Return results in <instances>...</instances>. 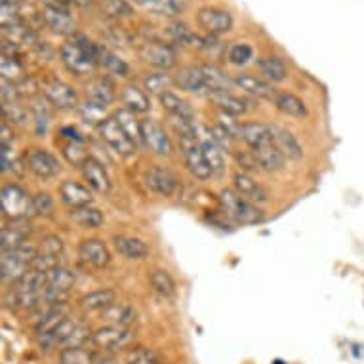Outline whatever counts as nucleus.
<instances>
[{"mask_svg":"<svg viewBox=\"0 0 364 364\" xmlns=\"http://www.w3.org/2000/svg\"><path fill=\"white\" fill-rule=\"evenodd\" d=\"M80 170H82L84 179L88 181V186L92 187L94 191L102 193V195H107V193L111 191V178H109L107 170H105L102 162L96 161L94 156H90L88 161L80 166Z\"/></svg>","mask_w":364,"mask_h":364,"instance_id":"4be33fe9","label":"nucleus"},{"mask_svg":"<svg viewBox=\"0 0 364 364\" xmlns=\"http://www.w3.org/2000/svg\"><path fill=\"white\" fill-rule=\"evenodd\" d=\"M271 132H273V144L287 159L299 161L304 156V149L298 144L296 136H292V132L287 130V128H281V126H271Z\"/></svg>","mask_w":364,"mask_h":364,"instance_id":"a878e982","label":"nucleus"},{"mask_svg":"<svg viewBox=\"0 0 364 364\" xmlns=\"http://www.w3.org/2000/svg\"><path fill=\"white\" fill-rule=\"evenodd\" d=\"M92 340L90 330L82 323L67 316L65 321L48 336L38 338V343L44 351H54V349H69V347H84V343Z\"/></svg>","mask_w":364,"mask_h":364,"instance_id":"f03ea898","label":"nucleus"},{"mask_svg":"<svg viewBox=\"0 0 364 364\" xmlns=\"http://www.w3.org/2000/svg\"><path fill=\"white\" fill-rule=\"evenodd\" d=\"M159 100H161L162 107L166 109L170 114H173V117H181V119L186 120H195V111H193L191 105H189L183 97L176 96L173 92L162 94Z\"/></svg>","mask_w":364,"mask_h":364,"instance_id":"e433bc0d","label":"nucleus"},{"mask_svg":"<svg viewBox=\"0 0 364 364\" xmlns=\"http://www.w3.org/2000/svg\"><path fill=\"white\" fill-rule=\"evenodd\" d=\"M257 71L262 73V77L265 80H271V82H282L288 77V69L284 65V61L279 60V58H273V55L259 58L257 60Z\"/></svg>","mask_w":364,"mask_h":364,"instance_id":"72a5a7b5","label":"nucleus"},{"mask_svg":"<svg viewBox=\"0 0 364 364\" xmlns=\"http://www.w3.org/2000/svg\"><path fill=\"white\" fill-rule=\"evenodd\" d=\"M164 29H166V35L170 41L178 42V44H183V46H191L195 42H200V38H198L186 23H178V21H176V23H170L168 27H164Z\"/></svg>","mask_w":364,"mask_h":364,"instance_id":"49530a36","label":"nucleus"},{"mask_svg":"<svg viewBox=\"0 0 364 364\" xmlns=\"http://www.w3.org/2000/svg\"><path fill=\"white\" fill-rule=\"evenodd\" d=\"M197 126V138L198 144L203 147L204 156H206V161H208L210 168H212V172L214 176H223L225 173V156H223V149H221L218 141L212 136V130L206 128L203 124H195Z\"/></svg>","mask_w":364,"mask_h":364,"instance_id":"2eb2a0df","label":"nucleus"},{"mask_svg":"<svg viewBox=\"0 0 364 364\" xmlns=\"http://www.w3.org/2000/svg\"><path fill=\"white\" fill-rule=\"evenodd\" d=\"M235 189H237L239 195H242V197L252 200V203H257V204L269 203V193L265 191L259 183H257L256 179L250 178V176L245 172L235 176Z\"/></svg>","mask_w":364,"mask_h":364,"instance_id":"c85d7f7f","label":"nucleus"},{"mask_svg":"<svg viewBox=\"0 0 364 364\" xmlns=\"http://www.w3.org/2000/svg\"><path fill=\"white\" fill-rule=\"evenodd\" d=\"M0 204H2V212L10 220H31L35 212V204L33 197L25 191L23 187L10 183V186L2 187L0 191Z\"/></svg>","mask_w":364,"mask_h":364,"instance_id":"39448f33","label":"nucleus"},{"mask_svg":"<svg viewBox=\"0 0 364 364\" xmlns=\"http://www.w3.org/2000/svg\"><path fill=\"white\" fill-rule=\"evenodd\" d=\"M42 92L54 107L58 109H75L78 105V96L73 86L60 80V78H48L42 82Z\"/></svg>","mask_w":364,"mask_h":364,"instance_id":"f8f14e48","label":"nucleus"},{"mask_svg":"<svg viewBox=\"0 0 364 364\" xmlns=\"http://www.w3.org/2000/svg\"><path fill=\"white\" fill-rule=\"evenodd\" d=\"M33 119H35V124H36V134H46L48 130V119L50 114L44 107V103H35L33 105Z\"/></svg>","mask_w":364,"mask_h":364,"instance_id":"5fc2aeb1","label":"nucleus"},{"mask_svg":"<svg viewBox=\"0 0 364 364\" xmlns=\"http://www.w3.org/2000/svg\"><path fill=\"white\" fill-rule=\"evenodd\" d=\"M33 233V225L29 220H10L6 227H2L0 233V250L10 252L23 246Z\"/></svg>","mask_w":364,"mask_h":364,"instance_id":"f3484780","label":"nucleus"},{"mask_svg":"<svg viewBox=\"0 0 364 364\" xmlns=\"http://www.w3.org/2000/svg\"><path fill=\"white\" fill-rule=\"evenodd\" d=\"M78 257L92 267L102 269L111 263V252L100 239H86L78 245Z\"/></svg>","mask_w":364,"mask_h":364,"instance_id":"a211bd4d","label":"nucleus"},{"mask_svg":"<svg viewBox=\"0 0 364 364\" xmlns=\"http://www.w3.org/2000/svg\"><path fill=\"white\" fill-rule=\"evenodd\" d=\"M254 58V48L246 42H235L231 48L227 50V60L233 65H246Z\"/></svg>","mask_w":364,"mask_h":364,"instance_id":"8fccbe9b","label":"nucleus"},{"mask_svg":"<svg viewBox=\"0 0 364 364\" xmlns=\"http://www.w3.org/2000/svg\"><path fill=\"white\" fill-rule=\"evenodd\" d=\"M100 136H102L103 141H105L117 155L124 156V159L134 155L136 149H138L136 144L128 138V134L122 130V126L117 122L114 117H107V119L103 120V124L100 126Z\"/></svg>","mask_w":364,"mask_h":364,"instance_id":"6e6552de","label":"nucleus"},{"mask_svg":"<svg viewBox=\"0 0 364 364\" xmlns=\"http://www.w3.org/2000/svg\"><path fill=\"white\" fill-rule=\"evenodd\" d=\"M237 161H239V164L242 168H246V170H262V166H259V162H257V159L254 156V153H240V155H237Z\"/></svg>","mask_w":364,"mask_h":364,"instance_id":"13d9d810","label":"nucleus"},{"mask_svg":"<svg viewBox=\"0 0 364 364\" xmlns=\"http://www.w3.org/2000/svg\"><path fill=\"white\" fill-rule=\"evenodd\" d=\"M103 323L109 326H124V328H132V324H136L138 321V311L134 309L128 304H113L105 311H102Z\"/></svg>","mask_w":364,"mask_h":364,"instance_id":"393cba45","label":"nucleus"},{"mask_svg":"<svg viewBox=\"0 0 364 364\" xmlns=\"http://www.w3.org/2000/svg\"><path fill=\"white\" fill-rule=\"evenodd\" d=\"M78 114H80V119H82L86 124L92 126H102L103 120L107 119V117H105V107L100 105V103L92 102V100H86V102L78 107Z\"/></svg>","mask_w":364,"mask_h":364,"instance_id":"a18cd8bd","label":"nucleus"},{"mask_svg":"<svg viewBox=\"0 0 364 364\" xmlns=\"http://www.w3.org/2000/svg\"><path fill=\"white\" fill-rule=\"evenodd\" d=\"M179 139V149L183 153L186 164L189 168V172L200 181H206L214 176L212 168H210L204 151L198 144V138H178Z\"/></svg>","mask_w":364,"mask_h":364,"instance_id":"0eeeda50","label":"nucleus"},{"mask_svg":"<svg viewBox=\"0 0 364 364\" xmlns=\"http://www.w3.org/2000/svg\"><path fill=\"white\" fill-rule=\"evenodd\" d=\"M44 23L52 33L60 36H75L77 35V19L73 18L69 10L55 4H46L42 10Z\"/></svg>","mask_w":364,"mask_h":364,"instance_id":"ddd939ff","label":"nucleus"},{"mask_svg":"<svg viewBox=\"0 0 364 364\" xmlns=\"http://www.w3.org/2000/svg\"><path fill=\"white\" fill-rule=\"evenodd\" d=\"M151 287L155 288L156 294H161L162 298H173L176 294V281L172 279V275L164 271V269H155L149 277Z\"/></svg>","mask_w":364,"mask_h":364,"instance_id":"ea45409f","label":"nucleus"},{"mask_svg":"<svg viewBox=\"0 0 364 364\" xmlns=\"http://www.w3.org/2000/svg\"><path fill=\"white\" fill-rule=\"evenodd\" d=\"M145 183L151 191L161 195V197H173L179 189V178L164 166H153L145 173Z\"/></svg>","mask_w":364,"mask_h":364,"instance_id":"4468645a","label":"nucleus"},{"mask_svg":"<svg viewBox=\"0 0 364 364\" xmlns=\"http://www.w3.org/2000/svg\"><path fill=\"white\" fill-rule=\"evenodd\" d=\"M117 294L111 288H103V290H96V292H90L80 298V307L86 311H105L107 307L114 304Z\"/></svg>","mask_w":364,"mask_h":364,"instance_id":"f704fd0d","label":"nucleus"},{"mask_svg":"<svg viewBox=\"0 0 364 364\" xmlns=\"http://www.w3.org/2000/svg\"><path fill=\"white\" fill-rule=\"evenodd\" d=\"M38 252L52 254V256H61L63 254V240L58 235H48V237L42 239V245L38 248Z\"/></svg>","mask_w":364,"mask_h":364,"instance_id":"864d4df0","label":"nucleus"},{"mask_svg":"<svg viewBox=\"0 0 364 364\" xmlns=\"http://www.w3.org/2000/svg\"><path fill=\"white\" fill-rule=\"evenodd\" d=\"M124 364H162V360L149 347H134L126 353Z\"/></svg>","mask_w":364,"mask_h":364,"instance_id":"09e8293b","label":"nucleus"},{"mask_svg":"<svg viewBox=\"0 0 364 364\" xmlns=\"http://www.w3.org/2000/svg\"><path fill=\"white\" fill-rule=\"evenodd\" d=\"M33 204H35L36 214L44 215V218H48L54 212V198L50 197V193L46 191L36 193L35 197H33Z\"/></svg>","mask_w":364,"mask_h":364,"instance_id":"603ef678","label":"nucleus"},{"mask_svg":"<svg viewBox=\"0 0 364 364\" xmlns=\"http://www.w3.org/2000/svg\"><path fill=\"white\" fill-rule=\"evenodd\" d=\"M96 355L84 347H69L60 353V364H96Z\"/></svg>","mask_w":364,"mask_h":364,"instance_id":"c03bdc74","label":"nucleus"},{"mask_svg":"<svg viewBox=\"0 0 364 364\" xmlns=\"http://www.w3.org/2000/svg\"><path fill=\"white\" fill-rule=\"evenodd\" d=\"M69 220L78 227L84 229H97L103 225V212L94 208V206H84V208H75L69 214Z\"/></svg>","mask_w":364,"mask_h":364,"instance_id":"c9c22d12","label":"nucleus"},{"mask_svg":"<svg viewBox=\"0 0 364 364\" xmlns=\"http://www.w3.org/2000/svg\"><path fill=\"white\" fill-rule=\"evenodd\" d=\"M275 105L281 113L288 114V117H305L307 114V105L304 103V100H299L298 96L294 94H288V92H281L279 96L275 97Z\"/></svg>","mask_w":364,"mask_h":364,"instance_id":"4c0bfd02","label":"nucleus"},{"mask_svg":"<svg viewBox=\"0 0 364 364\" xmlns=\"http://www.w3.org/2000/svg\"><path fill=\"white\" fill-rule=\"evenodd\" d=\"M120 102L124 103L126 109H130L134 113H147L151 109L147 92L139 88L138 84H126L122 92H120Z\"/></svg>","mask_w":364,"mask_h":364,"instance_id":"c756f323","label":"nucleus"},{"mask_svg":"<svg viewBox=\"0 0 364 364\" xmlns=\"http://www.w3.org/2000/svg\"><path fill=\"white\" fill-rule=\"evenodd\" d=\"M97 58H100V65H103L109 73H113L117 77H128L130 75L128 63L120 60L119 55L111 52L109 48H105V46H102V44H100V55Z\"/></svg>","mask_w":364,"mask_h":364,"instance_id":"58836bf2","label":"nucleus"},{"mask_svg":"<svg viewBox=\"0 0 364 364\" xmlns=\"http://www.w3.org/2000/svg\"><path fill=\"white\" fill-rule=\"evenodd\" d=\"M96 364H119L114 358H102V360H97Z\"/></svg>","mask_w":364,"mask_h":364,"instance_id":"680f3d73","label":"nucleus"},{"mask_svg":"<svg viewBox=\"0 0 364 364\" xmlns=\"http://www.w3.org/2000/svg\"><path fill=\"white\" fill-rule=\"evenodd\" d=\"M86 96L92 102L100 103L103 107H107L117 100V92H114L113 82L109 80L107 77H97L92 78L88 84H86Z\"/></svg>","mask_w":364,"mask_h":364,"instance_id":"bb28decb","label":"nucleus"},{"mask_svg":"<svg viewBox=\"0 0 364 364\" xmlns=\"http://www.w3.org/2000/svg\"><path fill=\"white\" fill-rule=\"evenodd\" d=\"M204 73V78H206V86H208V92H215V90H229L231 84H235L231 78L227 77L225 73L221 71L220 67L215 65H200Z\"/></svg>","mask_w":364,"mask_h":364,"instance_id":"a19ab883","label":"nucleus"},{"mask_svg":"<svg viewBox=\"0 0 364 364\" xmlns=\"http://www.w3.org/2000/svg\"><path fill=\"white\" fill-rule=\"evenodd\" d=\"M239 139H242L250 149H259V147L273 144V132H271V126H265L262 122H242Z\"/></svg>","mask_w":364,"mask_h":364,"instance_id":"aec40b11","label":"nucleus"},{"mask_svg":"<svg viewBox=\"0 0 364 364\" xmlns=\"http://www.w3.org/2000/svg\"><path fill=\"white\" fill-rule=\"evenodd\" d=\"M197 23L210 36H220L233 29V16L227 10H221V8L204 6L198 10Z\"/></svg>","mask_w":364,"mask_h":364,"instance_id":"9d476101","label":"nucleus"},{"mask_svg":"<svg viewBox=\"0 0 364 364\" xmlns=\"http://www.w3.org/2000/svg\"><path fill=\"white\" fill-rule=\"evenodd\" d=\"M221 210L225 212L239 225H257L265 220L263 210H259L254 203L246 200L242 195H239L233 189H223L220 193Z\"/></svg>","mask_w":364,"mask_h":364,"instance_id":"7ed1b4c3","label":"nucleus"},{"mask_svg":"<svg viewBox=\"0 0 364 364\" xmlns=\"http://www.w3.org/2000/svg\"><path fill=\"white\" fill-rule=\"evenodd\" d=\"M60 197L63 204H67L71 210L92 206V203H94V197H92V191L88 187L77 183V181H71V179H67L60 186Z\"/></svg>","mask_w":364,"mask_h":364,"instance_id":"412c9836","label":"nucleus"},{"mask_svg":"<svg viewBox=\"0 0 364 364\" xmlns=\"http://www.w3.org/2000/svg\"><path fill=\"white\" fill-rule=\"evenodd\" d=\"M254 153V156L259 162L262 170H269V172H279L284 168V159L287 156L282 155L281 151L277 149L275 144L265 145V147H259V149H250Z\"/></svg>","mask_w":364,"mask_h":364,"instance_id":"473e14b6","label":"nucleus"},{"mask_svg":"<svg viewBox=\"0 0 364 364\" xmlns=\"http://www.w3.org/2000/svg\"><path fill=\"white\" fill-rule=\"evenodd\" d=\"M145 84V90L149 92V94H156V96L161 97L162 94H166V92H170V86L173 82V78L168 75V73H153V75H149V77H145L144 80Z\"/></svg>","mask_w":364,"mask_h":364,"instance_id":"de8ad7c7","label":"nucleus"},{"mask_svg":"<svg viewBox=\"0 0 364 364\" xmlns=\"http://www.w3.org/2000/svg\"><path fill=\"white\" fill-rule=\"evenodd\" d=\"M61 136H65L69 141H78V144H82L84 138L80 136V132L77 128H73V126H65V128H61Z\"/></svg>","mask_w":364,"mask_h":364,"instance_id":"bf43d9fd","label":"nucleus"},{"mask_svg":"<svg viewBox=\"0 0 364 364\" xmlns=\"http://www.w3.org/2000/svg\"><path fill=\"white\" fill-rule=\"evenodd\" d=\"M100 8L107 18L124 19L134 16V8L128 0H100Z\"/></svg>","mask_w":364,"mask_h":364,"instance_id":"79ce46f5","label":"nucleus"},{"mask_svg":"<svg viewBox=\"0 0 364 364\" xmlns=\"http://www.w3.org/2000/svg\"><path fill=\"white\" fill-rule=\"evenodd\" d=\"M141 132H144V144L145 147H149L155 155L159 156H170L173 151V145L168 138V134L164 132L156 120L145 119L141 120Z\"/></svg>","mask_w":364,"mask_h":364,"instance_id":"dca6fc26","label":"nucleus"},{"mask_svg":"<svg viewBox=\"0 0 364 364\" xmlns=\"http://www.w3.org/2000/svg\"><path fill=\"white\" fill-rule=\"evenodd\" d=\"M100 44L88 38L86 35H75L60 48L61 63L65 69L77 77L94 75L100 65Z\"/></svg>","mask_w":364,"mask_h":364,"instance_id":"f257e3e1","label":"nucleus"},{"mask_svg":"<svg viewBox=\"0 0 364 364\" xmlns=\"http://www.w3.org/2000/svg\"><path fill=\"white\" fill-rule=\"evenodd\" d=\"M63 156H65L67 161L71 162L73 166H82L84 162L88 161L90 156L88 153L84 151L82 144H78V141H69V144L63 147Z\"/></svg>","mask_w":364,"mask_h":364,"instance_id":"3c124183","label":"nucleus"},{"mask_svg":"<svg viewBox=\"0 0 364 364\" xmlns=\"http://www.w3.org/2000/svg\"><path fill=\"white\" fill-rule=\"evenodd\" d=\"M114 250L126 259H144L149 256V246L141 239L136 237H126V235H117L113 239Z\"/></svg>","mask_w":364,"mask_h":364,"instance_id":"cd10ccee","label":"nucleus"},{"mask_svg":"<svg viewBox=\"0 0 364 364\" xmlns=\"http://www.w3.org/2000/svg\"><path fill=\"white\" fill-rule=\"evenodd\" d=\"M173 82L179 90H186L189 94H204L208 92V86H206V78H204V73L198 67H183L179 69L178 75L173 77Z\"/></svg>","mask_w":364,"mask_h":364,"instance_id":"5701e85b","label":"nucleus"},{"mask_svg":"<svg viewBox=\"0 0 364 364\" xmlns=\"http://www.w3.org/2000/svg\"><path fill=\"white\" fill-rule=\"evenodd\" d=\"M23 0H2V4H21Z\"/></svg>","mask_w":364,"mask_h":364,"instance_id":"e2e57ef3","label":"nucleus"},{"mask_svg":"<svg viewBox=\"0 0 364 364\" xmlns=\"http://www.w3.org/2000/svg\"><path fill=\"white\" fill-rule=\"evenodd\" d=\"M210 130H212V136H214V139L215 141H218V145H220L221 149L223 151H231L233 149V136H231V134H229V132L225 130V128H223V126H212V128H210Z\"/></svg>","mask_w":364,"mask_h":364,"instance_id":"6e6d98bb","label":"nucleus"},{"mask_svg":"<svg viewBox=\"0 0 364 364\" xmlns=\"http://www.w3.org/2000/svg\"><path fill=\"white\" fill-rule=\"evenodd\" d=\"M117 122L122 126V130L128 134V138L136 144V147H141L144 144V132H141V122L136 119V113L130 111V109H119V111H114L113 114Z\"/></svg>","mask_w":364,"mask_h":364,"instance_id":"2f4dec72","label":"nucleus"},{"mask_svg":"<svg viewBox=\"0 0 364 364\" xmlns=\"http://www.w3.org/2000/svg\"><path fill=\"white\" fill-rule=\"evenodd\" d=\"M136 340V332L132 328H124V326H109L105 324L103 328L96 330L92 334V341L94 346H97L103 351L117 353L122 351V349H128V347L134 343Z\"/></svg>","mask_w":364,"mask_h":364,"instance_id":"423d86ee","label":"nucleus"},{"mask_svg":"<svg viewBox=\"0 0 364 364\" xmlns=\"http://www.w3.org/2000/svg\"><path fill=\"white\" fill-rule=\"evenodd\" d=\"M138 58L147 65L166 71L176 65L178 54H176L173 46L164 44V42H145L138 48Z\"/></svg>","mask_w":364,"mask_h":364,"instance_id":"1a4fd4ad","label":"nucleus"},{"mask_svg":"<svg viewBox=\"0 0 364 364\" xmlns=\"http://www.w3.org/2000/svg\"><path fill=\"white\" fill-rule=\"evenodd\" d=\"M233 82L235 86H239L240 90L248 92L250 96L262 97V100H273V102H275V97L279 96V92L271 86V82L256 77V75H250V73H239V75L233 78Z\"/></svg>","mask_w":364,"mask_h":364,"instance_id":"6ab92c4d","label":"nucleus"},{"mask_svg":"<svg viewBox=\"0 0 364 364\" xmlns=\"http://www.w3.org/2000/svg\"><path fill=\"white\" fill-rule=\"evenodd\" d=\"M2 80L12 84H21L25 80V69L16 60V55L2 54Z\"/></svg>","mask_w":364,"mask_h":364,"instance_id":"37998d69","label":"nucleus"},{"mask_svg":"<svg viewBox=\"0 0 364 364\" xmlns=\"http://www.w3.org/2000/svg\"><path fill=\"white\" fill-rule=\"evenodd\" d=\"M38 248L29 242L19 246L16 250L2 252L0 257V271H2V281L4 282H18L21 277L33 267Z\"/></svg>","mask_w":364,"mask_h":364,"instance_id":"20e7f679","label":"nucleus"},{"mask_svg":"<svg viewBox=\"0 0 364 364\" xmlns=\"http://www.w3.org/2000/svg\"><path fill=\"white\" fill-rule=\"evenodd\" d=\"M134 2L147 12L164 16V18H176L186 8L183 0H134Z\"/></svg>","mask_w":364,"mask_h":364,"instance_id":"7c9ffc66","label":"nucleus"},{"mask_svg":"<svg viewBox=\"0 0 364 364\" xmlns=\"http://www.w3.org/2000/svg\"><path fill=\"white\" fill-rule=\"evenodd\" d=\"M2 111H4V117H6V120H10V122H23L25 117H27L25 109L19 107L16 102L4 103V105H2Z\"/></svg>","mask_w":364,"mask_h":364,"instance_id":"4d7b16f0","label":"nucleus"},{"mask_svg":"<svg viewBox=\"0 0 364 364\" xmlns=\"http://www.w3.org/2000/svg\"><path fill=\"white\" fill-rule=\"evenodd\" d=\"M61 4H67V6H77V8H86L90 6L94 0H58Z\"/></svg>","mask_w":364,"mask_h":364,"instance_id":"052dcab7","label":"nucleus"},{"mask_svg":"<svg viewBox=\"0 0 364 364\" xmlns=\"http://www.w3.org/2000/svg\"><path fill=\"white\" fill-rule=\"evenodd\" d=\"M208 100L220 109L221 113L231 114V117H240V114H245L248 111V105H246L245 100H240L239 96L231 94L229 90L208 92Z\"/></svg>","mask_w":364,"mask_h":364,"instance_id":"b1692460","label":"nucleus"},{"mask_svg":"<svg viewBox=\"0 0 364 364\" xmlns=\"http://www.w3.org/2000/svg\"><path fill=\"white\" fill-rule=\"evenodd\" d=\"M25 164L36 178L52 179L60 176L61 164L50 151L46 149H29L25 153Z\"/></svg>","mask_w":364,"mask_h":364,"instance_id":"9b49d317","label":"nucleus"}]
</instances>
